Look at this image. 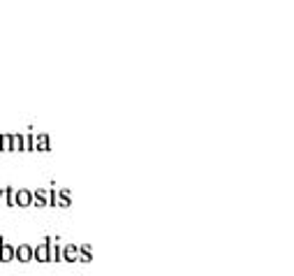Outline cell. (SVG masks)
<instances>
[{"label":"cell","instance_id":"cell-7","mask_svg":"<svg viewBox=\"0 0 294 276\" xmlns=\"http://www.w3.org/2000/svg\"><path fill=\"white\" fill-rule=\"evenodd\" d=\"M3 193H5V202H7V207H16V190L12 188V186H7V188L3 190Z\"/></svg>","mask_w":294,"mask_h":276},{"label":"cell","instance_id":"cell-2","mask_svg":"<svg viewBox=\"0 0 294 276\" xmlns=\"http://www.w3.org/2000/svg\"><path fill=\"white\" fill-rule=\"evenodd\" d=\"M16 258V246H10L5 237H0V262H12Z\"/></svg>","mask_w":294,"mask_h":276},{"label":"cell","instance_id":"cell-10","mask_svg":"<svg viewBox=\"0 0 294 276\" xmlns=\"http://www.w3.org/2000/svg\"><path fill=\"white\" fill-rule=\"evenodd\" d=\"M58 195H60V207H68V204L72 202V195H70V190H68V188H65V190H60V193H58Z\"/></svg>","mask_w":294,"mask_h":276},{"label":"cell","instance_id":"cell-4","mask_svg":"<svg viewBox=\"0 0 294 276\" xmlns=\"http://www.w3.org/2000/svg\"><path fill=\"white\" fill-rule=\"evenodd\" d=\"M35 258V248L30 244H19L16 246V260L19 262H30Z\"/></svg>","mask_w":294,"mask_h":276},{"label":"cell","instance_id":"cell-9","mask_svg":"<svg viewBox=\"0 0 294 276\" xmlns=\"http://www.w3.org/2000/svg\"><path fill=\"white\" fill-rule=\"evenodd\" d=\"M47 190H42V188H37V190H35V204H37V207H44V204H47L49 202V200H47Z\"/></svg>","mask_w":294,"mask_h":276},{"label":"cell","instance_id":"cell-11","mask_svg":"<svg viewBox=\"0 0 294 276\" xmlns=\"http://www.w3.org/2000/svg\"><path fill=\"white\" fill-rule=\"evenodd\" d=\"M14 146H16V151H26V137L19 135V132L14 135Z\"/></svg>","mask_w":294,"mask_h":276},{"label":"cell","instance_id":"cell-14","mask_svg":"<svg viewBox=\"0 0 294 276\" xmlns=\"http://www.w3.org/2000/svg\"><path fill=\"white\" fill-rule=\"evenodd\" d=\"M3 195H5V193H3V190H0V198H3Z\"/></svg>","mask_w":294,"mask_h":276},{"label":"cell","instance_id":"cell-13","mask_svg":"<svg viewBox=\"0 0 294 276\" xmlns=\"http://www.w3.org/2000/svg\"><path fill=\"white\" fill-rule=\"evenodd\" d=\"M81 258H83V260L91 258V248H88V246H81Z\"/></svg>","mask_w":294,"mask_h":276},{"label":"cell","instance_id":"cell-8","mask_svg":"<svg viewBox=\"0 0 294 276\" xmlns=\"http://www.w3.org/2000/svg\"><path fill=\"white\" fill-rule=\"evenodd\" d=\"M35 132H33V128H28V135H26V151H28V153H33L35 151Z\"/></svg>","mask_w":294,"mask_h":276},{"label":"cell","instance_id":"cell-6","mask_svg":"<svg viewBox=\"0 0 294 276\" xmlns=\"http://www.w3.org/2000/svg\"><path fill=\"white\" fill-rule=\"evenodd\" d=\"M37 151H51V142H49V135L47 132H42V135H37V146H35Z\"/></svg>","mask_w":294,"mask_h":276},{"label":"cell","instance_id":"cell-12","mask_svg":"<svg viewBox=\"0 0 294 276\" xmlns=\"http://www.w3.org/2000/svg\"><path fill=\"white\" fill-rule=\"evenodd\" d=\"M63 255H65V260H74V258H77V248H74V246H65Z\"/></svg>","mask_w":294,"mask_h":276},{"label":"cell","instance_id":"cell-1","mask_svg":"<svg viewBox=\"0 0 294 276\" xmlns=\"http://www.w3.org/2000/svg\"><path fill=\"white\" fill-rule=\"evenodd\" d=\"M35 260L37 262H51V237L44 239L42 246H35Z\"/></svg>","mask_w":294,"mask_h":276},{"label":"cell","instance_id":"cell-5","mask_svg":"<svg viewBox=\"0 0 294 276\" xmlns=\"http://www.w3.org/2000/svg\"><path fill=\"white\" fill-rule=\"evenodd\" d=\"M12 151H16L14 135L12 132H0V153H12Z\"/></svg>","mask_w":294,"mask_h":276},{"label":"cell","instance_id":"cell-3","mask_svg":"<svg viewBox=\"0 0 294 276\" xmlns=\"http://www.w3.org/2000/svg\"><path fill=\"white\" fill-rule=\"evenodd\" d=\"M35 202V193L28 188H19L16 190V207H30Z\"/></svg>","mask_w":294,"mask_h":276}]
</instances>
